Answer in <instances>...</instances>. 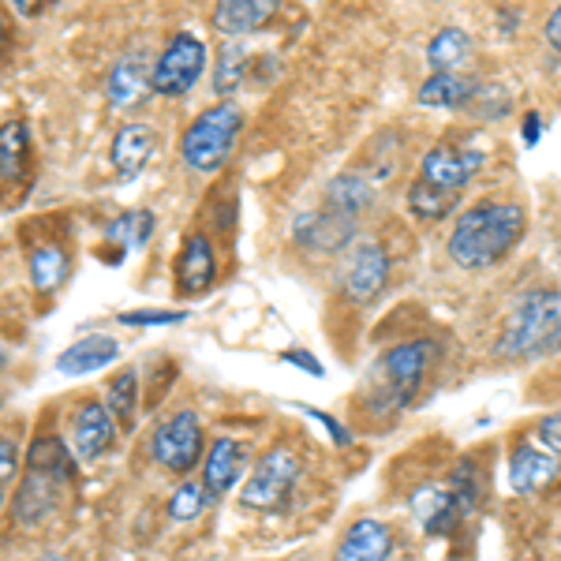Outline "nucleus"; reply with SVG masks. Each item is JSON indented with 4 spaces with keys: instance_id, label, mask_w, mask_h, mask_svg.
<instances>
[{
    "instance_id": "nucleus-1",
    "label": "nucleus",
    "mask_w": 561,
    "mask_h": 561,
    "mask_svg": "<svg viewBox=\"0 0 561 561\" xmlns=\"http://www.w3.org/2000/svg\"><path fill=\"white\" fill-rule=\"evenodd\" d=\"M528 214L517 203H479L457 217L449 232V259L465 270H486L517 248Z\"/></svg>"
},
{
    "instance_id": "nucleus-2",
    "label": "nucleus",
    "mask_w": 561,
    "mask_h": 561,
    "mask_svg": "<svg viewBox=\"0 0 561 561\" xmlns=\"http://www.w3.org/2000/svg\"><path fill=\"white\" fill-rule=\"evenodd\" d=\"M561 348V293L554 288H531L513 304L505 330L494 352L502 359H528L547 356Z\"/></svg>"
},
{
    "instance_id": "nucleus-3",
    "label": "nucleus",
    "mask_w": 561,
    "mask_h": 561,
    "mask_svg": "<svg viewBox=\"0 0 561 561\" xmlns=\"http://www.w3.org/2000/svg\"><path fill=\"white\" fill-rule=\"evenodd\" d=\"M243 128V113L232 102H217L210 108L195 116L187 124L184 139H180V153L184 161L198 173H214V169L225 165V158L232 153V142Z\"/></svg>"
},
{
    "instance_id": "nucleus-4",
    "label": "nucleus",
    "mask_w": 561,
    "mask_h": 561,
    "mask_svg": "<svg viewBox=\"0 0 561 561\" xmlns=\"http://www.w3.org/2000/svg\"><path fill=\"white\" fill-rule=\"evenodd\" d=\"M206 71V45L195 34L180 31L169 38L161 57L150 68V90L161 98H184Z\"/></svg>"
},
{
    "instance_id": "nucleus-5",
    "label": "nucleus",
    "mask_w": 561,
    "mask_h": 561,
    "mask_svg": "<svg viewBox=\"0 0 561 561\" xmlns=\"http://www.w3.org/2000/svg\"><path fill=\"white\" fill-rule=\"evenodd\" d=\"M296 476H300V457L285 446L270 449V454L255 465V472H251L248 483H243L240 502L248 505V510H266V513L280 510V502H285L288 491H293Z\"/></svg>"
},
{
    "instance_id": "nucleus-6",
    "label": "nucleus",
    "mask_w": 561,
    "mask_h": 561,
    "mask_svg": "<svg viewBox=\"0 0 561 561\" xmlns=\"http://www.w3.org/2000/svg\"><path fill=\"white\" fill-rule=\"evenodd\" d=\"M434 356H438L434 341H409V345H397L386 352L382 364H378V375H382L386 397L393 409L412 401V393L423 386V378H427Z\"/></svg>"
},
{
    "instance_id": "nucleus-7",
    "label": "nucleus",
    "mask_w": 561,
    "mask_h": 561,
    "mask_svg": "<svg viewBox=\"0 0 561 561\" xmlns=\"http://www.w3.org/2000/svg\"><path fill=\"white\" fill-rule=\"evenodd\" d=\"M158 465H165L169 472H192L195 460L203 457V423L195 412H176L173 420H165L153 431L150 442Z\"/></svg>"
},
{
    "instance_id": "nucleus-8",
    "label": "nucleus",
    "mask_w": 561,
    "mask_h": 561,
    "mask_svg": "<svg viewBox=\"0 0 561 561\" xmlns=\"http://www.w3.org/2000/svg\"><path fill=\"white\" fill-rule=\"evenodd\" d=\"M386 280H389V255L382 243H375V240L352 243L348 262H345V288L352 300L356 304L375 300L386 288Z\"/></svg>"
},
{
    "instance_id": "nucleus-9",
    "label": "nucleus",
    "mask_w": 561,
    "mask_h": 561,
    "mask_svg": "<svg viewBox=\"0 0 561 561\" xmlns=\"http://www.w3.org/2000/svg\"><path fill=\"white\" fill-rule=\"evenodd\" d=\"M483 165V153L479 150H460L449 142H438L427 158H423V173L420 180H427L434 187H446V192H465V184L479 173Z\"/></svg>"
},
{
    "instance_id": "nucleus-10",
    "label": "nucleus",
    "mask_w": 561,
    "mask_h": 561,
    "mask_svg": "<svg viewBox=\"0 0 561 561\" xmlns=\"http://www.w3.org/2000/svg\"><path fill=\"white\" fill-rule=\"evenodd\" d=\"M293 237H296V243H304L307 251L325 255V251H341L352 237H356V221L337 210H330V206H325V210H307L296 217Z\"/></svg>"
},
{
    "instance_id": "nucleus-11",
    "label": "nucleus",
    "mask_w": 561,
    "mask_h": 561,
    "mask_svg": "<svg viewBox=\"0 0 561 561\" xmlns=\"http://www.w3.org/2000/svg\"><path fill=\"white\" fill-rule=\"evenodd\" d=\"M71 438H76L79 457L98 460L116 438V415L108 412V404H98V401L79 404L76 420H71Z\"/></svg>"
},
{
    "instance_id": "nucleus-12",
    "label": "nucleus",
    "mask_w": 561,
    "mask_h": 561,
    "mask_svg": "<svg viewBox=\"0 0 561 561\" xmlns=\"http://www.w3.org/2000/svg\"><path fill=\"white\" fill-rule=\"evenodd\" d=\"M412 513L420 517V524L431 536H449L465 520L468 510L460 505L454 486H420L412 497Z\"/></svg>"
},
{
    "instance_id": "nucleus-13",
    "label": "nucleus",
    "mask_w": 561,
    "mask_h": 561,
    "mask_svg": "<svg viewBox=\"0 0 561 561\" xmlns=\"http://www.w3.org/2000/svg\"><path fill=\"white\" fill-rule=\"evenodd\" d=\"M558 476H561V460H558V454H547V449L520 446L510 460V483L517 494L547 491Z\"/></svg>"
},
{
    "instance_id": "nucleus-14",
    "label": "nucleus",
    "mask_w": 561,
    "mask_h": 561,
    "mask_svg": "<svg viewBox=\"0 0 561 561\" xmlns=\"http://www.w3.org/2000/svg\"><path fill=\"white\" fill-rule=\"evenodd\" d=\"M217 277V262H214V248L206 237H187L184 248L176 255V288L184 296H198L214 285Z\"/></svg>"
},
{
    "instance_id": "nucleus-15",
    "label": "nucleus",
    "mask_w": 561,
    "mask_h": 561,
    "mask_svg": "<svg viewBox=\"0 0 561 561\" xmlns=\"http://www.w3.org/2000/svg\"><path fill=\"white\" fill-rule=\"evenodd\" d=\"M389 550H393V536L382 520H356L337 542L333 561H386Z\"/></svg>"
},
{
    "instance_id": "nucleus-16",
    "label": "nucleus",
    "mask_w": 561,
    "mask_h": 561,
    "mask_svg": "<svg viewBox=\"0 0 561 561\" xmlns=\"http://www.w3.org/2000/svg\"><path fill=\"white\" fill-rule=\"evenodd\" d=\"M274 12V0H225V4L214 8V26L221 34H229V38H240V34L259 31Z\"/></svg>"
},
{
    "instance_id": "nucleus-17",
    "label": "nucleus",
    "mask_w": 561,
    "mask_h": 561,
    "mask_svg": "<svg viewBox=\"0 0 561 561\" xmlns=\"http://www.w3.org/2000/svg\"><path fill=\"white\" fill-rule=\"evenodd\" d=\"M57 491H60V479L31 472L15 491V517L23 524H38L57 510Z\"/></svg>"
},
{
    "instance_id": "nucleus-18",
    "label": "nucleus",
    "mask_w": 561,
    "mask_h": 561,
    "mask_svg": "<svg viewBox=\"0 0 561 561\" xmlns=\"http://www.w3.org/2000/svg\"><path fill=\"white\" fill-rule=\"evenodd\" d=\"M147 87H150V76H147V65H142L139 53H135V57H121L113 68H108L105 94L116 108L135 105L142 94H147Z\"/></svg>"
},
{
    "instance_id": "nucleus-19",
    "label": "nucleus",
    "mask_w": 561,
    "mask_h": 561,
    "mask_svg": "<svg viewBox=\"0 0 561 561\" xmlns=\"http://www.w3.org/2000/svg\"><path fill=\"white\" fill-rule=\"evenodd\" d=\"M108 158H113V169L121 173V180H135L150 161V131L142 128V124H128V128H121L113 139Z\"/></svg>"
},
{
    "instance_id": "nucleus-20",
    "label": "nucleus",
    "mask_w": 561,
    "mask_h": 561,
    "mask_svg": "<svg viewBox=\"0 0 561 561\" xmlns=\"http://www.w3.org/2000/svg\"><path fill=\"white\" fill-rule=\"evenodd\" d=\"M116 359V341L105 337V333H90V337L76 341L71 348H65L57 356V370L65 375H87V370H98Z\"/></svg>"
},
{
    "instance_id": "nucleus-21",
    "label": "nucleus",
    "mask_w": 561,
    "mask_h": 561,
    "mask_svg": "<svg viewBox=\"0 0 561 561\" xmlns=\"http://www.w3.org/2000/svg\"><path fill=\"white\" fill-rule=\"evenodd\" d=\"M472 57V34L460 31V26H446V31L434 34L427 45V65L434 76H457V68Z\"/></svg>"
},
{
    "instance_id": "nucleus-22",
    "label": "nucleus",
    "mask_w": 561,
    "mask_h": 561,
    "mask_svg": "<svg viewBox=\"0 0 561 561\" xmlns=\"http://www.w3.org/2000/svg\"><path fill=\"white\" fill-rule=\"evenodd\" d=\"M240 465H243L240 442L217 438L214 446H210V454H206V472H203L206 491H210V494L229 491V486L237 483V476H240Z\"/></svg>"
},
{
    "instance_id": "nucleus-23",
    "label": "nucleus",
    "mask_w": 561,
    "mask_h": 561,
    "mask_svg": "<svg viewBox=\"0 0 561 561\" xmlns=\"http://www.w3.org/2000/svg\"><path fill=\"white\" fill-rule=\"evenodd\" d=\"M370 203H375V187H370L367 180L356 176V173L337 176L330 184V192H325V206H330V210H337V214H345V217H352V221H356V217L364 214Z\"/></svg>"
},
{
    "instance_id": "nucleus-24",
    "label": "nucleus",
    "mask_w": 561,
    "mask_h": 561,
    "mask_svg": "<svg viewBox=\"0 0 561 561\" xmlns=\"http://www.w3.org/2000/svg\"><path fill=\"white\" fill-rule=\"evenodd\" d=\"M26 465H31V472H42V476H53L60 479V483H68L71 476H76V460L65 449V442L60 438H38L31 446V454H26Z\"/></svg>"
},
{
    "instance_id": "nucleus-25",
    "label": "nucleus",
    "mask_w": 561,
    "mask_h": 561,
    "mask_svg": "<svg viewBox=\"0 0 561 561\" xmlns=\"http://www.w3.org/2000/svg\"><path fill=\"white\" fill-rule=\"evenodd\" d=\"M153 237V214L150 210H128L105 225V240L116 243L121 251L142 248Z\"/></svg>"
},
{
    "instance_id": "nucleus-26",
    "label": "nucleus",
    "mask_w": 561,
    "mask_h": 561,
    "mask_svg": "<svg viewBox=\"0 0 561 561\" xmlns=\"http://www.w3.org/2000/svg\"><path fill=\"white\" fill-rule=\"evenodd\" d=\"M476 83L465 76H431L427 83L420 87V105H434V108H457L472 98Z\"/></svg>"
},
{
    "instance_id": "nucleus-27",
    "label": "nucleus",
    "mask_w": 561,
    "mask_h": 561,
    "mask_svg": "<svg viewBox=\"0 0 561 561\" xmlns=\"http://www.w3.org/2000/svg\"><path fill=\"white\" fill-rule=\"evenodd\" d=\"M68 277V255L60 248H53V243H45V248L31 251V280L38 293H53V288H60Z\"/></svg>"
},
{
    "instance_id": "nucleus-28",
    "label": "nucleus",
    "mask_w": 561,
    "mask_h": 561,
    "mask_svg": "<svg viewBox=\"0 0 561 561\" xmlns=\"http://www.w3.org/2000/svg\"><path fill=\"white\" fill-rule=\"evenodd\" d=\"M26 150H31V139H26V124L8 121L4 131H0V176H4V184L20 180Z\"/></svg>"
},
{
    "instance_id": "nucleus-29",
    "label": "nucleus",
    "mask_w": 561,
    "mask_h": 561,
    "mask_svg": "<svg viewBox=\"0 0 561 561\" xmlns=\"http://www.w3.org/2000/svg\"><path fill=\"white\" fill-rule=\"evenodd\" d=\"M105 404H108V412L116 415L121 427H135V409H139V378H135V370H121V375L108 382Z\"/></svg>"
},
{
    "instance_id": "nucleus-30",
    "label": "nucleus",
    "mask_w": 561,
    "mask_h": 561,
    "mask_svg": "<svg viewBox=\"0 0 561 561\" xmlns=\"http://www.w3.org/2000/svg\"><path fill=\"white\" fill-rule=\"evenodd\" d=\"M457 192H446V187H434L427 184V180H415V184L409 187V206H412V214L415 217H446L449 210L457 206Z\"/></svg>"
},
{
    "instance_id": "nucleus-31",
    "label": "nucleus",
    "mask_w": 561,
    "mask_h": 561,
    "mask_svg": "<svg viewBox=\"0 0 561 561\" xmlns=\"http://www.w3.org/2000/svg\"><path fill=\"white\" fill-rule=\"evenodd\" d=\"M243 79V53L237 49V45H225L221 57H217V71H214V90L217 94H232V90L240 87Z\"/></svg>"
},
{
    "instance_id": "nucleus-32",
    "label": "nucleus",
    "mask_w": 561,
    "mask_h": 561,
    "mask_svg": "<svg viewBox=\"0 0 561 561\" xmlns=\"http://www.w3.org/2000/svg\"><path fill=\"white\" fill-rule=\"evenodd\" d=\"M206 494H210V491H206V483H184L173 494V502H169V517L180 520V524L195 520L198 513L206 510Z\"/></svg>"
},
{
    "instance_id": "nucleus-33",
    "label": "nucleus",
    "mask_w": 561,
    "mask_h": 561,
    "mask_svg": "<svg viewBox=\"0 0 561 561\" xmlns=\"http://www.w3.org/2000/svg\"><path fill=\"white\" fill-rule=\"evenodd\" d=\"M184 311H124L121 322L124 325H176L184 322Z\"/></svg>"
},
{
    "instance_id": "nucleus-34",
    "label": "nucleus",
    "mask_w": 561,
    "mask_h": 561,
    "mask_svg": "<svg viewBox=\"0 0 561 561\" xmlns=\"http://www.w3.org/2000/svg\"><path fill=\"white\" fill-rule=\"evenodd\" d=\"M15 468H20V446L12 438H4L0 442V479H4V486L15 483Z\"/></svg>"
},
{
    "instance_id": "nucleus-35",
    "label": "nucleus",
    "mask_w": 561,
    "mask_h": 561,
    "mask_svg": "<svg viewBox=\"0 0 561 561\" xmlns=\"http://www.w3.org/2000/svg\"><path fill=\"white\" fill-rule=\"evenodd\" d=\"M280 364H296L300 370H307V375L322 378V364L311 356V352H304V348H288V352H280Z\"/></svg>"
},
{
    "instance_id": "nucleus-36",
    "label": "nucleus",
    "mask_w": 561,
    "mask_h": 561,
    "mask_svg": "<svg viewBox=\"0 0 561 561\" xmlns=\"http://www.w3.org/2000/svg\"><path fill=\"white\" fill-rule=\"evenodd\" d=\"M539 438L547 442L550 454H561V415H550V420L539 423Z\"/></svg>"
},
{
    "instance_id": "nucleus-37",
    "label": "nucleus",
    "mask_w": 561,
    "mask_h": 561,
    "mask_svg": "<svg viewBox=\"0 0 561 561\" xmlns=\"http://www.w3.org/2000/svg\"><path fill=\"white\" fill-rule=\"evenodd\" d=\"M304 412H307V415H314V420H319L322 427L333 434V442H337V446H348V442H352V434H348L345 427H341V423L333 420V415H325V412H319V409H304Z\"/></svg>"
},
{
    "instance_id": "nucleus-38",
    "label": "nucleus",
    "mask_w": 561,
    "mask_h": 561,
    "mask_svg": "<svg viewBox=\"0 0 561 561\" xmlns=\"http://www.w3.org/2000/svg\"><path fill=\"white\" fill-rule=\"evenodd\" d=\"M539 135H542L539 113H528V116H524V124H520V139H524V147H536Z\"/></svg>"
},
{
    "instance_id": "nucleus-39",
    "label": "nucleus",
    "mask_w": 561,
    "mask_h": 561,
    "mask_svg": "<svg viewBox=\"0 0 561 561\" xmlns=\"http://www.w3.org/2000/svg\"><path fill=\"white\" fill-rule=\"evenodd\" d=\"M547 42L554 45V49H561V8L547 20Z\"/></svg>"
},
{
    "instance_id": "nucleus-40",
    "label": "nucleus",
    "mask_w": 561,
    "mask_h": 561,
    "mask_svg": "<svg viewBox=\"0 0 561 561\" xmlns=\"http://www.w3.org/2000/svg\"><path fill=\"white\" fill-rule=\"evenodd\" d=\"M45 561H60V558H45Z\"/></svg>"
}]
</instances>
